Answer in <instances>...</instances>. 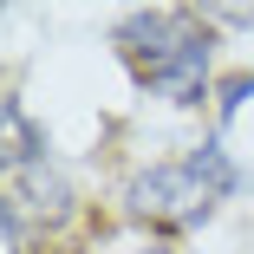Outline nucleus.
<instances>
[{
  "instance_id": "f257e3e1",
  "label": "nucleus",
  "mask_w": 254,
  "mask_h": 254,
  "mask_svg": "<svg viewBox=\"0 0 254 254\" xmlns=\"http://www.w3.org/2000/svg\"><path fill=\"white\" fill-rule=\"evenodd\" d=\"M111 39H118L124 65L137 72V85L157 91V98H176V105H189V98H195V78H202L209 46H215V33L202 26L195 13H183V7H176V13L143 7V13H130Z\"/></svg>"
},
{
  "instance_id": "f03ea898",
  "label": "nucleus",
  "mask_w": 254,
  "mask_h": 254,
  "mask_svg": "<svg viewBox=\"0 0 254 254\" xmlns=\"http://www.w3.org/2000/svg\"><path fill=\"white\" fill-rule=\"evenodd\" d=\"M228 183H235V163L222 157V143H202L195 157H183V163H150V170H137L130 189H124V209H130V222H143V228L183 235V228H195V222H209V209L228 195Z\"/></svg>"
},
{
  "instance_id": "7ed1b4c3",
  "label": "nucleus",
  "mask_w": 254,
  "mask_h": 254,
  "mask_svg": "<svg viewBox=\"0 0 254 254\" xmlns=\"http://www.w3.org/2000/svg\"><path fill=\"white\" fill-rule=\"evenodd\" d=\"M65 215H72V183L59 170H46V163L13 170V189H7V241L20 228H59Z\"/></svg>"
},
{
  "instance_id": "20e7f679",
  "label": "nucleus",
  "mask_w": 254,
  "mask_h": 254,
  "mask_svg": "<svg viewBox=\"0 0 254 254\" xmlns=\"http://www.w3.org/2000/svg\"><path fill=\"white\" fill-rule=\"evenodd\" d=\"M0 130H7V170H13V163L33 170V163H39V130L26 124V111L13 105V98H7V111H0Z\"/></svg>"
},
{
  "instance_id": "39448f33",
  "label": "nucleus",
  "mask_w": 254,
  "mask_h": 254,
  "mask_svg": "<svg viewBox=\"0 0 254 254\" xmlns=\"http://www.w3.org/2000/svg\"><path fill=\"white\" fill-rule=\"evenodd\" d=\"M248 98H254V72H241V78H222V85H215V111H222V124L248 105Z\"/></svg>"
},
{
  "instance_id": "423d86ee",
  "label": "nucleus",
  "mask_w": 254,
  "mask_h": 254,
  "mask_svg": "<svg viewBox=\"0 0 254 254\" xmlns=\"http://www.w3.org/2000/svg\"><path fill=\"white\" fill-rule=\"evenodd\" d=\"M137 254H163V248H137Z\"/></svg>"
}]
</instances>
